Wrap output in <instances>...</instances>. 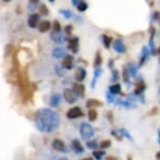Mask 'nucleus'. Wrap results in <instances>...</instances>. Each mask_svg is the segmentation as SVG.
<instances>
[{
    "mask_svg": "<svg viewBox=\"0 0 160 160\" xmlns=\"http://www.w3.org/2000/svg\"><path fill=\"white\" fill-rule=\"evenodd\" d=\"M158 113H159L158 108H157V107H153L152 109H151L150 112L148 113V115H149V116H153V115H157Z\"/></svg>",
    "mask_w": 160,
    "mask_h": 160,
    "instance_id": "nucleus-40",
    "label": "nucleus"
},
{
    "mask_svg": "<svg viewBox=\"0 0 160 160\" xmlns=\"http://www.w3.org/2000/svg\"><path fill=\"white\" fill-rule=\"evenodd\" d=\"M49 28H50V22H49V21H41V22L38 24V29L41 32H47Z\"/></svg>",
    "mask_w": 160,
    "mask_h": 160,
    "instance_id": "nucleus-22",
    "label": "nucleus"
},
{
    "mask_svg": "<svg viewBox=\"0 0 160 160\" xmlns=\"http://www.w3.org/2000/svg\"><path fill=\"white\" fill-rule=\"evenodd\" d=\"M35 122L39 131L51 133L60 126V116L51 109H40L36 112Z\"/></svg>",
    "mask_w": 160,
    "mask_h": 160,
    "instance_id": "nucleus-1",
    "label": "nucleus"
},
{
    "mask_svg": "<svg viewBox=\"0 0 160 160\" xmlns=\"http://www.w3.org/2000/svg\"><path fill=\"white\" fill-rule=\"evenodd\" d=\"M92 155L96 160H102V157L106 155V152H105V151H102V150H95V151H93V152H92Z\"/></svg>",
    "mask_w": 160,
    "mask_h": 160,
    "instance_id": "nucleus-27",
    "label": "nucleus"
},
{
    "mask_svg": "<svg viewBox=\"0 0 160 160\" xmlns=\"http://www.w3.org/2000/svg\"><path fill=\"white\" fill-rule=\"evenodd\" d=\"M80 132H81V137L85 140H89L94 135V130H93L92 126L88 122H82Z\"/></svg>",
    "mask_w": 160,
    "mask_h": 160,
    "instance_id": "nucleus-2",
    "label": "nucleus"
},
{
    "mask_svg": "<svg viewBox=\"0 0 160 160\" xmlns=\"http://www.w3.org/2000/svg\"><path fill=\"white\" fill-rule=\"evenodd\" d=\"M71 148H72V150L74 151L75 154H83L85 152L84 147L82 146V143L80 142V140H78V139H73L71 141Z\"/></svg>",
    "mask_w": 160,
    "mask_h": 160,
    "instance_id": "nucleus-13",
    "label": "nucleus"
},
{
    "mask_svg": "<svg viewBox=\"0 0 160 160\" xmlns=\"http://www.w3.org/2000/svg\"><path fill=\"white\" fill-rule=\"evenodd\" d=\"M159 63H160V57H159Z\"/></svg>",
    "mask_w": 160,
    "mask_h": 160,
    "instance_id": "nucleus-54",
    "label": "nucleus"
},
{
    "mask_svg": "<svg viewBox=\"0 0 160 160\" xmlns=\"http://www.w3.org/2000/svg\"><path fill=\"white\" fill-rule=\"evenodd\" d=\"M157 134H158V143H159V147H160V129L157 130Z\"/></svg>",
    "mask_w": 160,
    "mask_h": 160,
    "instance_id": "nucleus-47",
    "label": "nucleus"
},
{
    "mask_svg": "<svg viewBox=\"0 0 160 160\" xmlns=\"http://www.w3.org/2000/svg\"><path fill=\"white\" fill-rule=\"evenodd\" d=\"M72 91L74 92V94L80 98H84L85 96V86L82 83H73L72 84Z\"/></svg>",
    "mask_w": 160,
    "mask_h": 160,
    "instance_id": "nucleus-7",
    "label": "nucleus"
},
{
    "mask_svg": "<svg viewBox=\"0 0 160 160\" xmlns=\"http://www.w3.org/2000/svg\"><path fill=\"white\" fill-rule=\"evenodd\" d=\"M62 67H64L67 70H70L74 67V59L73 57L70 55H66L64 58H63V62H62Z\"/></svg>",
    "mask_w": 160,
    "mask_h": 160,
    "instance_id": "nucleus-9",
    "label": "nucleus"
},
{
    "mask_svg": "<svg viewBox=\"0 0 160 160\" xmlns=\"http://www.w3.org/2000/svg\"><path fill=\"white\" fill-rule=\"evenodd\" d=\"M156 159L160 160V151H159V152H157V154H156Z\"/></svg>",
    "mask_w": 160,
    "mask_h": 160,
    "instance_id": "nucleus-48",
    "label": "nucleus"
},
{
    "mask_svg": "<svg viewBox=\"0 0 160 160\" xmlns=\"http://www.w3.org/2000/svg\"><path fill=\"white\" fill-rule=\"evenodd\" d=\"M86 74H87V71L84 69L83 67H78L75 70V74H74V78L77 80V82H83L86 78Z\"/></svg>",
    "mask_w": 160,
    "mask_h": 160,
    "instance_id": "nucleus-15",
    "label": "nucleus"
},
{
    "mask_svg": "<svg viewBox=\"0 0 160 160\" xmlns=\"http://www.w3.org/2000/svg\"><path fill=\"white\" fill-rule=\"evenodd\" d=\"M107 118L111 123H113V113L111 112V111H109V112L107 113Z\"/></svg>",
    "mask_w": 160,
    "mask_h": 160,
    "instance_id": "nucleus-44",
    "label": "nucleus"
},
{
    "mask_svg": "<svg viewBox=\"0 0 160 160\" xmlns=\"http://www.w3.org/2000/svg\"><path fill=\"white\" fill-rule=\"evenodd\" d=\"M111 147V140L109 139H106V140H102L101 143H99V148L104 151L105 149H108V148Z\"/></svg>",
    "mask_w": 160,
    "mask_h": 160,
    "instance_id": "nucleus-34",
    "label": "nucleus"
},
{
    "mask_svg": "<svg viewBox=\"0 0 160 160\" xmlns=\"http://www.w3.org/2000/svg\"><path fill=\"white\" fill-rule=\"evenodd\" d=\"M106 160H119V159L115 156H107L106 157Z\"/></svg>",
    "mask_w": 160,
    "mask_h": 160,
    "instance_id": "nucleus-46",
    "label": "nucleus"
},
{
    "mask_svg": "<svg viewBox=\"0 0 160 160\" xmlns=\"http://www.w3.org/2000/svg\"><path fill=\"white\" fill-rule=\"evenodd\" d=\"M111 135L115 137L118 141H120V140L122 139V136L119 134V132H118V131H115V130H112V131H111Z\"/></svg>",
    "mask_w": 160,
    "mask_h": 160,
    "instance_id": "nucleus-37",
    "label": "nucleus"
},
{
    "mask_svg": "<svg viewBox=\"0 0 160 160\" xmlns=\"http://www.w3.org/2000/svg\"><path fill=\"white\" fill-rule=\"evenodd\" d=\"M51 147H52L56 151H59V152H67L65 143L63 142L61 139H58V138L53 139L52 143H51Z\"/></svg>",
    "mask_w": 160,
    "mask_h": 160,
    "instance_id": "nucleus-11",
    "label": "nucleus"
},
{
    "mask_svg": "<svg viewBox=\"0 0 160 160\" xmlns=\"http://www.w3.org/2000/svg\"><path fill=\"white\" fill-rule=\"evenodd\" d=\"M98 118V111L94 109H90L88 112V119L90 122H94Z\"/></svg>",
    "mask_w": 160,
    "mask_h": 160,
    "instance_id": "nucleus-29",
    "label": "nucleus"
},
{
    "mask_svg": "<svg viewBox=\"0 0 160 160\" xmlns=\"http://www.w3.org/2000/svg\"><path fill=\"white\" fill-rule=\"evenodd\" d=\"M51 55H52L53 58H56V59H61L63 58V57H65V51L62 49V48H60V47H56V48H53L52 49V52H51Z\"/></svg>",
    "mask_w": 160,
    "mask_h": 160,
    "instance_id": "nucleus-19",
    "label": "nucleus"
},
{
    "mask_svg": "<svg viewBox=\"0 0 160 160\" xmlns=\"http://www.w3.org/2000/svg\"><path fill=\"white\" fill-rule=\"evenodd\" d=\"M128 69H129V73H130V77H133L135 78L137 74V67L135 64H133V63H131V64L128 65Z\"/></svg>",
    "mask_w": 160,
    "mask_h": 160,
    "instance_id": "nucleus-28",
    "label": "nucleus"
},
{
    "mask_svg": "<svg viewBox=\"0 0 160 160\" xmlns=\"http://www.w3.org/2000/svg\"><path fill=\"white\" fill-rule=\"evenodd\" d=\"M38 4H39V1H29L28 2V10L34 11L35 8L38 7Z\"/></svg>",
    "mask_w": 160,
    "mask_h": 160,
    "instance_id": "nucleus-39",
    "label": "nucleus"
},
{
    "mask_svg": "<svg viewBox=\"0 0 160 160\" xmlns=\"http://www.w3.org/2000/svg\"><path fill=\"white\" fill-rule=\"evenodd\" d=\"M119 134L122 135V137H126V138H128V139H130L131 141H133V137L131 136V134H130V133L128 132V130H126V129H120L119 130Z\"/></svg>",
    "mask_w": 160,
    "mask_h": 160,
    "instance_id": "nucleus-33",
    "label": "nucleus"
},
{
    "mask_svg": "<svg viewBox=\"0 0 160 160\" xmlns=\"http://www.w3.org/2000/svg\"><path fill=\"white\" fill-rule=\"evenodd\" d=\"M84 160H93L92 158H90V157H89V158H86V159H84Z\"/></svg>",
    "mask_w": 160,
    "mask_h": 160,
    "instance_id": "nucleus-53",
    "label": "nucleus"
},
{
    "mask_svg": "<svg viewBox=\"0 0 160 160\" xmlns=\"http://www.w3.org/2000/svg\"><path fill=\"white\" fill-rule=\"evenodd\" d=\"M151 55L150 52V49L148 46H143L142 49H141V55H140V60H139V63H138V67H141V66L144 65V63L148 61L149 59V56Z\"/></svg>",
    "mask_w": 160,
    "mask_h": 160,
    "instance_id": "nucleus-10",
    "label": "nucleus"
},
{
    "mask_svg": "<svg viewBox=\"0 0 160 160\" xmlns=\"http://www.w3.org/2000/svg\"><path fill=\"white\" fill-rule=\"evenodd\" d=\"M109 92L113 95L119 94V93L122 92V86H120V84L115 83V84H113V85H111L109 87Z\"/></svg>",
    "mask_w": 160,
    "mask_h": 160,
    "instance_id": "nucleus-20",
    "label": "nucleus"
},
{
    "mask_svg": "<svg viewBox=\"0 0 160 160\" xmlns=\"http://www.w3.org/2000/svg\"><path fill=\"white\" fill-rule=\"evenodd\" d=\"M107 102H109V104H111V102H115V96H114L113 94H111L110 92L107 93Z\"/></svg>",
    "mask_w": 160,
    "mask_h": 160,
    "instance_id": "nucleus-41",
    "label": "nucleus"
},
{
    "mask_svg": "<svg viewBox=\"0 0 160 160\" xmlns=\"http://www.w3.org/2000/svg\"><path fill=\"white\" fill-rule=\"evenodd\" d=\"M77 8H78V11L80 12V13H83V12L87 11V8H88V3L85 2V1H80V3H78Z\"/></svg>",
    "mask_w": 160,
    "mask_h": 160,
    "instance_id": "nucleus-30",
    "label": "nucleus"
},
{
    "mask_svg": "<svg viewBox=\"0 0 160 160\" xmlns=\"http://www.w3.org/2000/svg\"><path fill=\"white\" fill-rule=\"evenodd\" d=\"M156 51H157V53H158V55L160 56V47H159V48H158V49H157Z\"/></svg>",
    "mask_w": 160,
    "mask_h": 160,
    "instance_id": "nucleus-52",
    "label": "nucleus"
},
{
    "mask_svg": "<svg viewBox=\"0 0 160 160\" xmlns=\"http://www.w3.org/2000/svg\"><path fill=\"white\" fill-rule=\"evenodd\" d=\"M39 20H40V15L38 14H32L31 16L28 17V24L29 28H35L38 26V23H39Z\"/></svg>",
    "mask_w": 160,
    "mask_h": 160,
    "instance_id": "nucleus-14",
    "label": "nucleus"
},
{
    "mask_svg": "<svg viewBox=\"0 0 160 160\" xmlns=\"http://www.w3.org/2000/svg\"><path fill=\"white\" fill-rule=\"evenodd\" d=\"M72 29H73V28H72V25H67V26H65L64 31H65V32H66L67 35H70L71 32H72Z\"/></svg>",
    "mask_w": 160,
    "mask_h": 160,
    "instance_id": "nucleus-43",
    "label": "nucleus"
},
{
    "mask_svg": "<svg viewBox=\"0 0 160 160\" xmlns=\"http://www.w3.org/2000/svg\"><path fill=\"white\" fill-rule=\"evenodd\" d=\"M86 146L88 149H91V150H96L98 149V141L96 140H88L87 141V143H86Z\"/></svg>",
    "mask_w": 160,
    "mask_h": 160,
    "instance_id": "nucleus-31",
    "label": "nucleus"
},
{
    "mask_svg": "<svg viewBox=\"0 0 160 160\" xmlns=\"http://www.w3.org/2000/svg\"><path fill=\"white\" fill-rule=\"evenodd\" d=\"M102 63V53L101 51H98V52L95 53V58H94V63H93V66H94V68H101V65Z\"/></svg>",
    "mask_w": 160,
    "mask_h": 160,
    "instance_id": "nucleus-23",
    "label": "nucleus"
},
{
    "mask_svg": "<svg viewBox=\"0 0 160 160\" xmlns=\"http://www.w3.org/2000/svg\"><path fill=\"white\" fill-rule=\"evenodd\" d=\"M119 72L118 70H116V69H114L112 70V78H111V82H117V81L119 80Z\"/></svg>",
    "mask_w": 160,
    "mask_h": 160,
    "instance_id": "nucleus-36",
    "label": "nucleus"
},
{
    "mask_svg": "<svg viewBox=\"0 0 160 160\" xmlns=\"http://www.w3.org/2000/svg\"><path fill=\"white\" fill-rule=\"evenodd\" d=\"M102 102L95 98H89L88 101L86 102V107L90 108V109H92V108H94V107H102Z\"/></svg>",
    "mask_w": 160,
    "mask_h": 160,
    "instance_id": "nucleus-18",
    "label": "nucleus"
},
{
    "mask_svg": "<svg viewBox=\"0 0 160 160\" xmlns=\"http://www.w3.org/2000/svg\"><path fill=\"white\" fill-rule=\"evenodd\" d=\"M102 44H104V46L107 48V49H109L111 44H112V42H113V38L109 37V36H107V35H102Z\"/></svg>",
    "mask_w": 160,
    "mask_h": 160,
    "instance_id": "nucleus-24",
    "label": "nucleus"
},
{
    "mask_svg": "<svg viewBox=\"0 0 160 160\" xmlns=\"http://www.w3.org/2000/svg\"><path fill=\"white\" fill-rule=\"evenodd\" d=\"M108 66H109L110 69H112V70H113V66H114V60L113 59L109 60V62H108Z\"/></svg>",
    "mask_w": 160,
    "mask_h": 160,
    "instance_id": "nucleus-45",
    "label": "nucleus"
},
{
    "mask_svg": "<svg viewBox=\"0 0 160 160\" xmlns=\"http://www.w3.org/2000/svg\"><path fill=\"white\" fill-rule=\"evenodd\" d=\"M59 12H60V14H62L63 16L66 18V19H70V18L74 16V14L69 10H60Z\"/></svg>",
    "mask_w": 160,
    "mask_h": 160,
    "instance_id": "nucleus-32",
    "label": "nucleus"
},
{
    "mask_svg": "<svg viewBox=\"0 0 160 160\" xmlns=\"http://www.w3.org/2000/svg\"><path fill=\"white\" fill-rule=\"evenodd\" d=\"M39 13H40V15H42V16H47V15L49 14V11H48V8H46V5L42 4L39 7Z\"/></svg>",
    "mask_w": 160,
    "mask_h": 160,
    "instance_id": "nucleus-35",
    "label": "nucleus"
},
{
    "mask_svg": "<svg viewBox=\"0 0 160 160\" xmlns=\"http://www.w3.org/2000/svg\"><path fill=\"white\" fill-rule=\"evenodd\" d=\"M61 25H60V23H59V21H55L53 22V32H61Z\"/></svg>",
    "mask_w": 160,
    "mask_h": 160,
    "instance_id": "nucleus-38",
    "label": "nucleus"
},
{
    "mask_svg": "<svg viewBox=\"0 0 160 160\" xmlns=\"http://www.w3.org/2000/svg\"><path fill=\"white\" fill-rule=\"evenodd\" d=\"M102 72V68H96L94 70V74H93V78H92V82H91V88L94 89L95 88V85H96V81H98V78L101 77Z\"/></svg>",
    "mask_w": 160,
    "mask_h": 160,
    "instance_id": "nucleus-21",
    "label": "nucleus"
},
{
    "mask_svg": "<svg viewBox=\"0 0 160 160\" xmlns=\"http://www.w3.org/2000/svg\"><path fill=\"white\" fill-rule=\"evenodd\" d=\"M153 20H155V21H160V12L159 11H156L155 13L153 14Z\"/></svg>",
    "mask_w": 160,
    "mask_h": 160,
    "instance_id": "nucleus-42",
    "label": "nucleus"
},
{
    "mask_svg": "<svg viewBox=\"0 0 160 160\" xmlns=\"http://www.w3.org/2000/svg\"><path fill=\"white\" fill-rule=\"evenodd\" d=\"M68 49H70L73 53H77L78 51V38H70L68 40Z\"/></svg>",
    "mask_w": 160,
    "mask_h": 160,
    "instance_id": "nucleus-12",
    "label": "nucleus"
},
{
    "mask_svg": "<svg viewBox=\"0 0 160 160\" xmlns=\"http://www.w3.org/2000/svg\"><path fill=\"white\" fill-rule=\"evenodd\" d=\"M147 89V85L146 83H144V81L142 80V78H140V80H138L136 84H135V89H134V94L138 96L139 98L140 95L144 94V90Z\"/></svg>",
    "mask_w": 160,
    "mask_h": 160,
    "instance_id": "nucleus-5",
    "label": "nucleus"
},
{
    "mask_svg": "<svg viewBox=\"0 0 160 160\" xmlns=\"http://www.w3.org/2000/svg\"><path fill=\"white\" fill-rule=\"evenodd\" d=\"M127 160H133V159H132V156L128 155V158H127Z\"/></svg>",
    "mask_w": 160,
    "mask_h": 160,
    "instance_id": "nucleus-51",
    "label": "nucleus"
},
{
    "mask_svg": "<svg viewBox=\"0 0 160 160\" xmlns=\"http://www.w3.org/2000/svg\"><path fill=\"white\" fill-rule=\"evenodd\" d=\"M149 32H150V41H149V49H150V52L151 55L155 56L157 53L156 51V46H155V43H154V37H155V34H156V28L155 26L151 25L150 28H149Z\"/></svg>",
    "mask_w": 160,
    "mask_h": 160,
    "instance_id": "nucleus-3",
    "label": "nucleus"
},
{
    "mask_svg": "<svg viewBox=\"0 0 160 160\" xmlns=\"http://www.w3.org/2000/svg\"><path fill=\"white\" fill-rule=\"evenodd\" d=\"M112 44H113V49L115 50L117 53H125L127 51L126 45L122 42V40H120V39H115V40H113Z\"/></svg>",
    "mask_w": 160,
    "mask_h": 160,
    "instance_id": "nucleus-8",
    "label": "nucleus"
},
{
    "mask_svg": "<svg viewBox=\"0 0 160 160\" xmlns=\"http://www.w3.org/2000/svg\"><path fill=\"white\" fill-rule=\"evenodd\" d=\"M66 116H67L68 119H75V118H78V117L84 116V112L80 107H73L67 111Z\"/></svg>",
    "mask_w": 160,
    "mask_h": 160,
    "instance_id": "nucleus-4",
    "label": "nucleus"
},
{
    "mask_svg": "<svg viewBox=\"0 0 160 160\" xmlns=\"http://www.w3.org/2000/svg\"><path fill=\"white\" fill-rule=\"evenodd\" d=\"M59 160H69L68 158H66V157H62V158H60Z\"/></svg>",
    "mask_w": 160,
    "mask_h": 160,
    "instance_id": "nucleus-50",
    "label": "nucleus"
},
{
    "mask_svg": "<svg viewBox=\"0 0 160 160\" xmlns=\"http://www.w3.org/2000/svg\"><path fill=\"white\" fill-rule=\"evenodd\" d=\"M122 77L123 82H125L126 84H129V82H130V73H129L128 66H125V67H123L122 72Z\"/></svg>",
    "mask_w": 160,
    "mask_h": 160,
    "instance_id": "nucleus-26",
    "label": "nucleus"
},
{
    "mask_svg": "<svg viewBox=\"0 0 160 160\" xmlns=\"http://www.w3.org/2000/svg\"><path fill=\"white\" fill-rule=\"evenodd\" d=\"M50 39L53 42H56V43H59V44L64 43V42L66 41V37H64V36H63L61 32H52L50 34Z\"/></svg>",
    "mask_w": 160,
    "mask_h": 160,
    "instance_id": "nucleus-16",
    "label": "nucleus"
},
{
    "mask_svg": "<svg viewBox=\"0 0 160 160\" xmlns=\"http://www.w3.org/2000/svg\"><path fill=\"white\" fill-rule=\"evenodd\" d=\"M63 98H64L65 101L69 102V104H73V102L78 101V96L75 95L74 92L69 88L64 90V92H63Z\"/></svg>",
    "mask_w": 160,
    "mask_h": 160,
    "instance_id": "nucleus-6",
    "label": "nucleus"
},
{
    "mask_svg": "<svg viewBox=\"0 0 160 160\" xmlns=\"http://www.w3.org/2000/svg\"><path fill=\"white\" fill-rule=\"evenodd\" d=\"M61 101H62L61 94H59V93H55V94L51 95L50 101H49V105L51 106V107H57V106H59Z\"/></svg>",
    "mask_w": 160,
    "mask_h": 160,
    "instance_id": "nucleus-17",
    "label": "nucleus"
},
{
    "mask_svg": "<svg viewBox=\"0 0 160 160\" xmlns=\"http://www.w3.org/2000/svg\"><path fill=\"white\" fill-rule=\"evenodd\" d=\"M116 105H120L122 106V107L127 108V109H130V108H134L135 107V104H133V102H129V101H122V99H117L115 101Z\"/></svg>",
    "mask_w": 160,
    "mask_h": 160,
    "instance_id": "nucleus-25",
    "label": "nucleus"
},
{
    "mask_svg": "<svg viewBox=\"0 0 160 160\" xmlns=\"http://www.w3.org/2000/svg\"><path fill=\"white\" fill-rule=\"evenodd\" d=\"M78 3H80V1H75V0H74V1H72V4L75 5V7H78Z\"/></svg>",
    "mask_w": 160,
    "mask_h": 160,
    "instance_id": "nucleus-49",
    "label": "nucleus"
}]
</instances>
